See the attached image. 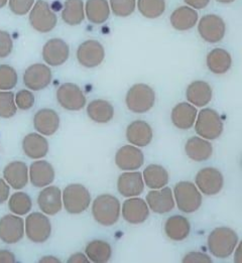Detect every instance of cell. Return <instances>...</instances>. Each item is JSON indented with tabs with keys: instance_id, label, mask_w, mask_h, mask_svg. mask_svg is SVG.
Masks as SVG:
<instances>
[{
	"instance_id": "cell-9",
	"label": "cell",
	"mask_w": 242,
	"mask_h": 263,
	"mask_svg": "<svg viewBox=\"0 0 242 263\" xmlns=\"http://www.w3.org/2000/svg\"><path fill=\"white\" fill-rule=\"evenodd\" d=\"M57 100L66 110L79 111L86 105V97L80 87L74 83H65L57 91Z\"/></svg>"
},
{
	"instance_id": "cell-33",
	"label": "cell",
	"mask_w": 242,
	"mask_h": 263,
	"mask_svg": "<svg viewBox=\"0 0 242 263\" xmlns=\"http://www.w3.org/2000/svg\"><path fill=\"white\" fill-rule=\"evenodd\" d=\"M85 10L89 22L95 25L105 23L110 15L107 0H87Z\"/></svg>"
},
{
	"instance_id": "cell-12",
	"label": "cell",
	"mask_w": 242,
	"mask_h": 263,
	"mask_svg": "<svg viewBox=\"0 0 242 263\" xmlns=\"http://www.w3.org/2000/svg\"><path fill=\"white\" fill-rule=\"evenodd\" d=\"M105 58L103 46L95 40L82 43L77 50V59L83 67L95 68L99 66Z\"/></svg>"
},
{
	"instance_id": "cell-13",
	"label": "cell",
	"mask_w": 242,
	"mask_h": 263,
	"mask_svg": "<svg viewBox=\"0 0 242 263\" xmlns=\"http://www.w3.org/2000/svg\"><path fill=\"white\" fill-rule=\"evenodd\" d=\"M196 184L203 194L214 196L222 190L224 179L219 170L214 167H205L197 174Z\"/></svg>"
},
{
	"instance_id": "cell-14",
	"label": "cell",
	"mask_w": 242,
	"mask_h": 263,
	"mask_svg": "<svg viewBox=\"0 0 242 263\" xmlns=\"http://www.w3.org/2000/svg\"><path fill=\"white\" fill-rule=\"evenodd\" d=\"M52 82L51 69L43 64H34L27 68L24 74V84L31 91L47 88Z\"/></svg>"
},
{
	"instance_id": "cell-2",
	"label": "cell",
	"mask_w": 242,
	"mask_h": 263,
	"mask_svg": "<svg viewBox=\"0 0 242 263\" xmlns=\"http://www.w3.org/2000/svg\"><path fill=\"white\" fill-rule=\"evenodd\" d=\"M92 214L96 222L103 226L114 225L120 216V203L112 195L98 196L92 206Z\"/></svg>"
},
{
	"instance_id": "cell-49",
	"label": "cell",
	"mask_w": 242,
	"mask_h": 263,
	"mask_svg": "<svg viewBox=\"0 0 242 263\" xmlns=\"http://www.w3.org/2000/svg\"><path fill=\"white\" fill-rule=\"evenodd\" d=\"M69 263H87L89 262V259L85 256V254L83 253H76L74 255H72L69 260Z\"/></svg>"
},
{
	"instance_id": "cell-32",
	"label": "cell",
	"mask_w": 242,
	"mask_h": 263,
	"mask_svg": "<svg viewBox=\"0 0 242 263\" xmlns=\"http://www.w3.org/2000/svg\"><path fill=\"white\" fill-rule=\"evenodd\" d=\"M87 114L97 123H108L114 116V108L106 100H94L87 106Z\"/></svg>"
},
{
	"instance_id": "cell-29",
	"label": "cell",
	"mask_w": 242,
	"mask_h": 263,
	"mask_svg": "<svg viewBox=\"0 0 242 263\" xmlns=\"http://www.w3.org/2000/svg\"><path fill=\"white\" fill-rule=\"evenodd\" d=\"M199 18L198 12L189 6L177 8L171 15V25L177 30L185 31L195 27Z\"/></svg>"
},
{
	"instance_id": "cell-27",
	"label": "cell",
	"mask_w": 242,
	"mask_h": 263,
	"mask_svg": "<svg viewBox=\"0 0 242 263\" xmlns=\"http://www.w3.org/2000/svg\"><path fill=\"white\" fill-rule=\"evenodd\" d=\"M23 149L28 158L39 159L49 153V142L41 134L29 133L23 140Z\"/></svg>"
},
{
	"instance_id": "cell-38",
	"label": "cell",
	"mask_w": 242,
	"mask_h": 263,
	"mask_svg": "<svg viewBox=\"0 0 242 263\" xmlns=\"http://www.w3.org/2000/svg\"><path fill=\"white\" fill-rule=\"evenodd\" d=\"M32 202L30 197L23 192L13 194L8 202V208L12 213L18 216H24L31 210Z\"/></svg>"
},
{
	"instance_id": "cell-3",
	"label": "cell",
	"mask_w": 242,
	"mask_h": 263,
	"mask_svg": "<svg viewBox=\"0 0 242 263\" xmlns=\"http://www.w3.org/2000/svg\"><path fill=\"white\" fill-rule=\"evenodd\" d=\"M125 102L132 112L146 113L155 106L156 93L146 84H135L128 90Z\"/></svg>"
},
{
	"instance_id": "cell-24",
	"label": "cell",
	"mask_w": 242,
	"mask_h": 263,
	"mask_svg": "<svg viewBox=\"0 0 242 263\" xmlns=\"http://www.w3.org/2000/svg\"><path fill=\"white\" fill-rule=\"evenodd\" d=\"M40 209L47 215H55L62 210V192L58 186L44 189L38 198Z\"/></svg>"
},
{
	"instance_id": "cell-42",
	"label": "cell",
	"mask_w": 242,
	"mask_h": 263,
	"mask_svg": "<svg viewBox=\"0 0 242 263\" xmlns=\"http://www.w3.org/2000/svg\"><path fill=\"white\" fill-rule=\"evenodd\" d=\"M14 100L17 108L28 110L34 104V95L29 90H21L16 93Z\"/></svg>"
},
{
	"instance_id": "cell-53",
	"label": "cell",
	"mask_w": 242,
	"mask_h": 263,
	"mask_svg": "<svg viewBox=\"0 0 242 263\" xmlns=\"http://www.w3.org/2000/svg\"><path fill=\"white\" fill-rule=\"evenodd\" d=\"M8 0H0V8H3L7 4Z\"/></svg>"
},
{
	"instance_id": "cell-45",
	"label": "cell",
	"mask_w": 242,
	"mask_h": 263,
	"mask_svg": "<svg viewBox=\"0 0 242 263\" xmlns=\"http://www.w3.org/2000/svg\"><path fill=\"white\" fill-rule=\"evenodd\" d=\"M183 262L185 263H211L212 259L202 252H190L185 255Z\"/></svg>"
},
{
	"instance_id": "cell-5",
	"label": "cell",
	"mask_w": 242,
	"mask_h": 263,
	"mask_svg": "<svg viewBox=\"0 0 242 263\" xmlns=\"http://www.w3.org/2000/svg\"><path fill=\"white\" fill-rule=\"evenodd\" d=\"M63 202L68 213L80 214L89 208L91 195L88 189L82 184H69L63 192Z\"/></svg>"
},
{
	"instance_id": "cell-11",
	"label": "cell",
	"mask_w": 242,
	"mask_h": 263,
	"mask_svg": "<svg viewBox=\"0 0 242 263\" xmlns=\"http://www.w3.org/2000/svg\"><path fill=\"white\" fill-rule=\"evenodd\" d=\"M25 236V222L17 215H6L0 219V240L6 244L20 242Z\"/></svg>"
},
{
	"instance_id": "cell-41",
	"label": "cell",
	"mask_w": 242,
	"mask_h": 263,
	"mask_svg": "<svg viewBox=\"0 0 242 263\" xmlns=\"http://www.w3.org/2000/svg\"><path fill=\"white\" fill-rule=\"evenodd\" d=\"M113 13L119 17H126L134 13L136 0H110Z\"/></svg>"
},
{
	"instance_id": "cell-51",
	"label": "cell",
	"mask_w": 242,
	"mask_h": 263,
	"mask_svg": "<svg viewBox=\"0 0 242 263\" xmlns=\"http://www.w3.org/2000/svg\"><path fill=\"white\" fill-rule=\"evenodd\" d=\"M236 252H237V255H235V258H237L235 261L236 262H241V255H240V253H241V244H239V246H238V249L236 250Z\"/></svg>"
},
{
	"instance_id": "cell-30",
	"label": "cell",
	"mask_w": 242,
	"mask_h": 263,
	"mask_svg": "<svg viewBox=\"0 0 242 263\" xmlns=\"http://www.w3.org/2000/svg\"><path fill=\"white\" fill-rule=\"evenodd\" d=\"M191 226L188 219L183 216H173L169 218L164 224V232L166 236L174 241H183L190 234Z\"/></svg>"
},
{
	"instance_id": "cell-21",
	"label": "cell",
	"mask_w": 242,
	"mask_h": 263,
	"mask_svg": "<svg viewBox=\"0 0 242 263\" xmlns=\"http://www.w3.org/2000/svg\"><path fill=\"white\" fill-rule=\"evenodd\" d=\"M153 135L151 125L142 120L134 121L126 129V138L128 142L137 147L148 145L153 140Z\"/></svg>"
},
{
	"instance_id": "cell-26",
	"label": "cell",
	"mask_w": 242,
	"mask_h": 263,
	"mask_svg": "<svg viewBox=\"0 0 242 263\" xmlns=\"http://www.w3.org/2000/svg\"><path fill=\"white\" fill-rule=\"evenodd\" d=\"M197 114L198 111L195 106L183 102L173 108L172 121L177 128L187 130L195 124Z\"/></svg>"
},
{
	"instance_id": "cell-43",
	"label": "cell",
	"mask_w": 242,
	"mask_h": 263,
	"mask_svg": "<svg viewBox=\"0 0 242 263\" xmlns=\"http://www.w3.org/2000/svg\"><path fill=\"white\" fill-rule=\"evenodd\" d=\"M33 3L34 0H8L10 10L18 16H23L28 13L32 8Z\"/></svg>"
},
{
	"instance_id": "cell-6",
	"label": "cell",
	"mask_w": 242,
	"mask_h": 263,
	"mask_svg": "<svg viewBox=\"0 0 242 263\" xmlns=\"http://www.w3.org/2000/svg\"><path fill=\"white\" fill-rule=\"evenodd\" d=\"M195 129L198 135L206 139H216L223 132V122L219 113L210 108L202 109L196 121Z\"/></svg>"
},
{
	"instance_id": "cell-44",
	"label": "cell",
	"mask_w": 242,
	"mask_h": 263,
	"mask_svg": "<svg viewBox=\"0 0 242 263\" xmlns=\"http://www.w3.org/2000/svg\"><path fill=\"white\" fill-rule=\"evenodd\" d=\"M13 49V42L7 31L0 30V59L8 57Z\"/></svg>"
},
{
	"instance_id": "cell-34",
	"label": "cell",
	"mask_w": 242,
	"mask_h": 263,
	"mask_svg": "<svg viewBox=\"0 0 242 263\" xmlns=\"http://www.w3.org/2000/svg\"><path fill=\"white\" fill-rule=\"evenodd\" d=\"M143 180L146 186L158 190L169 183V173L160 164H150L143 172Z\"/></svg>"
},
{
	"instance_id": "cell-4",
	"label": "cell",
	"mask_w": 242,
	"mask_h": 263,
	"mask_svg": "<svg viewBox=\"0 0 242 263\" xmlns=\"http://www.w3.org/2000/svg\"><path fill=\"white\" fill-rule=\"evenodd\" d=\"M174 195L179 210L184 213L196 212L202 205V195L191 182H180L176 184Z\"/></svg>"
},
{
	"instance_id": "cell-18",
	"label": "cell",
	"mask_w": 242,
	"mask_h": 263,
	"mask_svg": "<svg viewBox=\"0 0 242 263\" xmlns=\"http://www.w3.org/2000/svg\"><path fill=\"white\" fill-rule=\"evenodd\" d=\"M33 126L41 134L51 136L59 129L60 117L53 109H41L33 117Z\"/></svg>"
},
{
	"instance_id": "cell-47",
	"label": "cell",
	"mask_w": 242,
	"mask_h": 263,
	"mask_svg": "<svg viewBox=\"0 0 242 263\" xmlns=\"http://www.w3.org/2000/svg\"><path fill=\"white\" fill-rule=\"evenodd\" d=\"M15 256L8 250H0V263H14Z\"/></svg>"
},
{
	"instance_id": "cell-25",
	"label": "cell",
	"mask_w": 242,
	"mask_h": 263,
	"mask_svg": "<svg viewBox=\"0 0 242 263\" xmlns=\"http://www.w3.org/2000/svg\"><path fill=\"white\" fill-rule=\"evenodd\" d=\"M211 86L204 81H194L187 88L186 97L189 102L197 107L208 105L212 100Z\"/></svg>"
},
{
	"instance_id": "cell-50",
	"label": "cell",
	"mask_w": 242,
	"mask_h": 263,
	"mask_svg": "<svg viewBox=\"0 0 242 263\" xmlns=\"http://www.w3.org/2000/svg\"><path fill=\"white\" fill-rule=\"evenodd\" d=\"M40 262L42 263H49V262H61V260L60 259H58V258H55L54 256H45V257H43L41 260H40Z\"/></svg>"
},
{
	"instance_id": "cell-10",
	"label": "cell",
	"mask_w": 242,
	"mask_h": 263,
	"mask_svg": "<svg viewBox=\"0 0 242 263\" xmlns=\"http://www.w3.org/2000/svg\"><path fill=\"white\" fill-rule=\"evenodd\" d=\"M198 31L205 42L215 44L224 37L226 26L220 16L216 14H206L199 22Z\"/></svg>"
},
{
	"instance_id": "cell-15",
	"label": "cell",
	"mask_w": 242,
	"mask_h": 263,
	"mask_svg": "<svg viewBox=\"0 0 242 263\" xmlns=\"http://www.w3.org/2000/svg\"><path fill=\"white\" fill-rule=\"evenodd\" d=\"M70 55V49L68 44L61 39H52L46 43L43 48L44 61L52 66H61L67 62Z\"/></svg>"
},
{
	"instance_id": "cell-31",
	"label": "cell",
	"mask_w": 242,
	"mask_h": 263,
	"mask_svg": "<svg viewBox=\"0 0 242 263\" xmlns=\"http://www.w3.org/2000/svg\"><path fill=\"white\" fill-rule=\"evenodd\" d=\"M232 65L230 53L223 49H214L207 55V67L214 74H225Z\"/></svg>"
},
{
	"instance_id": "cell-7",
	"label": "cell",
	"mask_w": 242,
	"mask_h": 263,
	"mask_svg": "<svg viewBox=\"0 0 242 263\" xmlns=\"http://www.w3.org/2000/svg\"><path fill=\"white\" fill-rule=\"evenodd\" d=\"M29 23L36 31L46 33L54 29L58 18L47 1L39 0L30 9Z\"/></svg>"
},
{
	"instance_id": "cell-19",
	"label": "cell",
	"mask_w": 242,
	"mask_h": 263,
	"mask_svg": "<svg viewBox=\"0 0 242 263\" xmlns=\"http://www.w3.org/2000/svg\"><path fill=\"white\" fill-rule=\"evenodd\" d=\"M150 215L146 202L140 198H131L123 203L122 216L131 224L143 223Z\"/></svg>"
},
{
	"instance_id": "cell-16",
	"label": "cell",
	"mask_w": 242,
	"mask_h": 263,
	"mask_svg": "<svg viewBox=\"0 0 242 263\" xmlns=\"http://www.w3.org/2000/svg\"><path fill=\"white\" fill-rule=\"evenodd\" d=\"M144 157L142 152L134 145H124L115 156L116 165L123 171H135L142 166Z\"/></svg>"
},
{
	"instance_id": "cell-52",
	"label": "cell",
	"mask_w": 242,
	"mask_h": 263,
	"mask_svg": "<svg viewBox=\"0 0 242 263\" xmlns=\"http://www.w3.org/2000/svg\"><path fill=\"white\" fill-rule=\"evenodd\" d=\"M217 2H220V3H225V4H227V3H231V2H234L235 0H216Z\"/></svg>"
},
{
	"instance_id": "cell-28",
	"label": "cell",
	"mask_w": 242,
	"mask_h": 263,
	"mask_svg": "<svg viewBox=\"0 0 242 263\" xmlns=\"http://www.w3.org/2000/svg\"><path fill=\"white\" fill-rule=\"evenodd\" d=\"M185 152L194 161H204L211 158L213 153L212 144L201 137H191L185 145Z\"/></svg>"
},
{
	"instance_id": "cell-46",
	"label": "cell",
	"mask_w": 242,
	"mask_h": 263,
	"mask_svg": "<svg viewBox=\"0 0 242 263\" xmlns=\"http://www.w3.org/2000/svg\"><path fill=\"white\" fill-rule=\"evenodd\" d=\"M9 192H10L9 185L4 180L0 179V204L7 201L9 197Z\"/></svg>"
},
{
	"instance_id": "cell-20",
	"label": "cell",
	"mask_w": 242,
	"mask_h": 263,
	"mask_svg": "<svg viewBox=\"0 0 242 263\" xmlns=\"http://www.w3.org/2000/svg\"><path fill=\"white\" fill-rule=\"evenodd\" d=\"M117 189L126 198L139 196L144 190L142 175L139 172H129L120 175L117 181Z\"/></svg>"
},
{
	"instance_id": "cell-48",
	"label": "cell",
	"mask_w": 242,
	"mask_h": 263,
	"mask_svg": "<svg viewBox=\"0 0 242 263\" xmlns=\"http://www.w3.org/2000/svg\"><path fill=\"white\" fill-rule=\"evenodd\" d=\"M184 1L188 4L189 6L195 9H203L210 2V0H184Z\"/></svg>"
},
{
	"instance_id": "cell-17",
	"label": "cell",
	"mask_w": 242,
	"mask_h": 263,
	"mask_svg": "<svg viewBox=\"0 0 242 263\" xmlns=\"http://www.w3.org/2000/svg\"><path fill=\"white\" fill-rule=\"evenodd\" d=\"M146 204L158 214H163L173 210L175 207L174 196L171 187L163 186L161 190L151 191L146 196Z\"/></svg>"
},
{
	"instance_id": "cell-8",
	"label": "cell",
	"mask_w": 242,
	"mask_h": 263,
	"mask_svg": "<svg viewBox=\"0 0 242 263\" xmlns=\"http://www.w3.org/2000/svg\"><path fill=\"white\" fill-rule=\"evenodd\" d=\"M26 233L27 238L34 243L46 242L52 233L50 219L39 212L30 214L26 221Z\"/></svg>"
},
{
	"instance_id": "cell-23",
	"label": "cell",
	"mask_w": 242,
	"mask_h": 263,
	"mask_svg": "<svg viewBox=\"0 0 242 263\" xmlns=\"http://www.w3.org/2000/svg\"><path fill=\"white\" fill-rule=\"evenodd\" d=\"M30 182L36 187H44L52 184L54 180L53 165L46 160H39L31 163L29 168Z\"/></svg>"
},
{
	"instance_id": "cell-36",
	"label": "cell",
	"mask_w": 242,
	"mask_h": 263,
	"mask_svg": "<svg viewBox=\"0 0 242 263\" xmlns=\"http://www.w3.org/2000/svg\"><path fill=\"white\" fill-rule=\"evenodd\" d=\"M85 252L91 261L96 263L107 262L112 255V250L109 243L101 240L90 242L87 245Z\"/></svg>"
},
{
	"instance_id": "cell-40",
	"label": "cell",
	"mask_w": 242,
	"mask_h": 263,
	"mask_svg": "<svg viewBox=\"0 0 242 263\" xmlns=\"http://www.w3.org/2000/svg\"><path fill=\"white\" fill-rule=\"evenodd\" d=\"M17 73L8 65H0V91H9L17 84Z\"/></svg>"
},
{
	"instance_id": "cell-35",
	"label": "cell",
	"mask_w": 242,
	"mask_h": 263,
	"mask_svg": "<svg viewBox=\"0 0 242 263\" xmlns=\"http://www.w3.org/2000/svg\"><path fill=\"white\" fill-rule=\"evenodd\" d=\"M84 3L82 0H66L62 18L67 25L78 26L84 21Z\"/></svg>"
},
{
	"instance_id": "cell-37",
	"label": "cell",
	"mask_w": 242,
	"mask_h": 263,
	"mask_svg": "<svg viewBox=\"0 0 242 263\" xmlns=\"http://www.w3.org/2000/svg\"><path fill=\"white\" fill-rule=\"evenodd\" d=\"M139 12L146 18H158L165 10L164 0H137Z\"/></svg>"
},
{
	"instance_id": "cell-1",
	"label": "cell",
	"mask_w": 242,
	"mask_h": 263,
	"mask_svg": "<svg viewBox=\"0 0 242 263\" xmlns=\"http://www.w3.org/2000/svg\"><path fill=\"white\" fill-rule=\"evenodd\" d=\"M238 236L234 230L227 227L214 229L208 236L209 251L217 258H227L235 250Z\"/></svg>"
},
{
	"instance_id": "cell-39",
	"label": "cell",
	"mask_w": 242,
	"mask_h": 263,
	"mask_svg": "<svg viewBox=\"0 0 242 263\" xmlns=\"http://www.w3.org/2000/svg\"><path fill=\"white\" fill-rule=\"evenodd\" d=\"M16 111L14 94L9 91H0V117L11 118L16 114Z\"/></svg>"
},
{
	"instance_id": "cell-22",
	"label": "cell",
	"mask_w": 242,
	"mask_h": 263,
	"mask_svg": "<svg viewBox=\"0 0 242 263\" xmlns=\"http://www.w3.org/2000/svg\"><path fill=\"white\" fill-rule=\"evenodd\" d=\"M3 178L6 183L15 190H21L28 182V168L23 161H12L3 171Z\"/></svg>"
}]
</instances>
